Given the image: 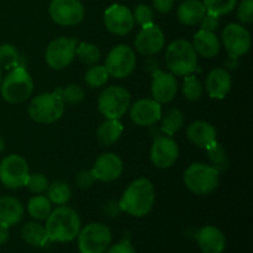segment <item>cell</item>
I'll return each mask as SVG.
<instances>
[{
    "label": "cell",
    "instance_id": "cell-13",
    "mask_svg": "<svg viewBox=\"0 0 253 253\" xmlns=\"http://www.w3.org/2000/svg\"><path fill=\"white\" fill-rule=\"evenodd\" d=\"M222 43L229 57L239 58L250 51L251 35L240 24H229L222 31Z\"/></svg>",
    "mask_w": 253,
    "mask_h": 253
},
{
    "label": "cell",
    "instance_id": "cell-24",
    "mask_svg": "<svg viewBox=\"0 0 253 253\" xmlns=\"http://www.w3.org/2000/svg\"><path fill=\"white\" fill-rule=\"evenodd\" d=\"M192 44L197 54L204 57V58H212V57L217 56L220 48H221V43L216 35L214 32L204 31V30H200L199 32L195 34L194 41Z\"/></svg>",
    "mask_w": 253,
    "mask_h": 253
},
{
    "label": "cell",
    "instance_id": "cell-1",
    "mask_svg": "<svg viewBox=\"0 0 253 253\" xmlns=\"http://www.w3.org/2000/svg\"><path fill=\"white\" fill-rule=\"evenodd\" d=\"M155 199V187L152 182L147 178H138L126 188L119 202L123 211L133 217H143L151 212Z\"/></svg>",
    "mask_w": 253,
    "mask_h": 253
},
{
    "label": "cell",
    "instance_id": "cell-20",
    "mask_svg": "<svg viewBox=\"0 0 253 253\" xmlns=\"http://www.w3.org/2000/svg\"><path fill=\"white\" fill-rule=\"evenodd\" d=\"M197 242L203 253H224L226 249V237L216 226L208 225L197 234Z\"/></svg>",
    "mask_w": 253,
    "mask_h": 253
},
{
    "label": "cell",
    "instance_id": "cell-15",
    "mask_svg": "<svg viewBox=\"0 0 253 253\" xmlns=\"http://www.w3.org/2000/svg\"><path fill=\"white\" fill-rule=\"evenodd\" d=\"M179 156L177 142L169 136H158L151 147L150 158L155 167L167 169L174 166Z\"/></svg>",
    "mask_w": 253,
    "mask_h": 253
},
{
    "label": "cell",
    "instance_id": "cell-25",
    "mask_svg": "<svg viewBox=\"0 0 253 253\" xmlns=\"http://www.w3.org/2000/svg\"><path fill=\"white\" fill-rule=\"evenodd\" d=\"M205 12H207V9H205L203 1H200V0H185L178 7L177 16L183 25L194 26L202 21Z\"/></svg>",
    "mask_w": 253,
    "mask_h": 253
},
{
    "label": "cell",
    "instance_id": "cell-30",
    "mask_svg": "<svg viewBox=\"0 0 253 253\" xmlns=\"http://www.w3.org/2000/svg\"><path fill=\"white\" fill-rule=\"evenodd\" d=\"M46 192L49 202L56 205L67 204L72 197V190L69 185L62 180H56L52 184H49Z\"/></svg>",
    "mask_w": 253,
    "mask_h": 253
},
{
    "label": "cell",
    "instance_id": "cell-31",
    "mask_svg": "<svg viewBox=\"0 0 253 253\" xmlns=\"http://www.w3.org/2000/svg\"><path fill=\"white\" fill-rule=\"evenodd\" d=\"M205 150H207L208 158H209L210 163H211L210 166L212 168H215L217 172H225L229 168V158H227L226 151L216 141L214 143H211L209 147L205 148Z\"/></svg>",
    "mask_w": 253,
    "mask_h": 253
},
{
    "label": "cell",
    "instance_id": "cell-10",
    "mask_svg": "<svg viewBox=\"0 0 253 253\" xmlns=\"http://www.w3.org/2000/svg\"><path fill=\"white\" fill-rule=\"evenodd\" d=\"M104 67L110 77L116 79L126 78L136 68L135 51L127 44H118L108 53Z\"/></svg>",
    "mask_w": 253,
    "mask_h": 253
},
{
    "label": "cell",
    "instance_id": "cell-45",
    "mask_svg": "<svg viewBox=\"0 0 253 253\" xmlns=\"http://www.w3.org/2000/svg\"><path fill=\"white\" fill-rule=\"evenodd\" d=\"M174 0H153V7L160 14H167L172 10Z\"/></svg>",
    "mask_w": 253,
    "mask_h": 253
},
{
    "label": "cell",
    "instance_id": "cell-4",
    "mask_svg": "<svg viewBox=\"0 0 253 253\" xmlns=\"http://www.w3.org/2000/svg\"><path fill=\"white\" fill-rule=\"evenodd\" d=\"M34 90V81L24 67L19 66L11 69L2 78L0 91L5 101L10 104H21L31 96Z\"/></svg>",
    "mask_w": 253,
    "mask_h": 253
},
{
    "label": "cell",
    "instance_id": "cell-29",
    "mask_svg": "<svg viewBox=\"0 0 253 253\" xmlns=\"http://www.w3.org/2000/svg\"><path fill=\"white\" fill-rule=\"evenodd\" d=\"M52 211V205L48 198L43 195H35L27 204V212L35 220H46Z\"/></svg>",
    "mask_w": 253,
    "mask_h": 253
},
{
    "label": "cell",
    "instance_id": "cell-17",
    "mask_svg": "<svg viewBox=\"0 0 253 253\" xmlns=\"http://www.w3.org/2000/svg\"><path fill=\"white\" fill-rule=\"evenodd\" d=\"M178 91V82L172 73L157 69L153 72L151 93L153 100L158 104H168L175 98Z\"/></svg>",
    "mask_w": 253,
    "mask_h": 253
},
{
    "label": "cell",
    "instance_id": "cell-9",
    "mask_svg": "<svg viewBox=\"0 0 253 253\" xmlns=\"http://www.w3.org/2000/svg\"><path fill=\"white\" fill-rule=\"evenodd\" d=\"M29 175V165L22 156L9 155L0 162V182L9 189L25 187Z\"/></svg>",
    "mask_w": 253,
    "mask_h": 253
},
{
    "label": "cell",
    "instance_id": "cell-12",
    "mask_svg": "<svg viewBox=\"0 0 253 253\" xmlns=\"http://www.w3.org/2000/svg\"><path fill=\"white\" fill-rule=\"evenodd\" d=\"M49 16L59 26H74L83 21L85 7L81 0H52Z\"/></svg>",
    "mask_w": 253,
    "mask_h": 253
},
{
    "label": "cell",
    "instance_id": "cell-14",
    "mask_svg": "<svg viewBox=\"0 0 253 253\" xmlns=\"http://www.w3.org/2000/svg\"><path fill=\"white\" fill-rule=\"evenodd\" d=\"M104 22L109 32L118 36H125L135 26L132 11L125 5L114 4L104 12Z\"/></svg>",
    "mask_w": 253,
    "mask_h": 253
},
{
    "label": "cell",
    "instance_id": "cell-5",
    "mask_svg": "<svg viewBox=\"0 0 253 253\" xmlns=\"http://www.w3.org/2000/svg\"><path fill=\"white\" fill-rule=\"evenodd\" d=\"M64 103L58 91L43 93L31 100L27 113L31 120L37 124H53L58 121L64 114Z\"/></svg>",
    "mask_w": 253,
    "mask_h": 253
},
{
    "label": "cell",
    "instance_id": "cell-46",
    "mask_svg": "<svg viewBox=\"0 0 253 253\" xmlns=\"http://www.w3.org/2000/svg\"><path fill=\"white\" fill-rule=\"evenodd\" d=\"M10 239V231H9V226L6 225L1 224L0 222V246L6 244Z\"/></svg>",
    "mask_w": 253,
    "mask_h": 253
},
{
    "label": "cell",
    "instance_id": "cell-34",
    "mask_svg": "<svg viewBox=\"0 0 253 253\" xmlns=\"http://www.w3.org/2000/svg\"><path fill=\"white\" fill-rule=\"evenodd\" d=\"M20 53L16 47L11 43L0 44V67L5 69H11L19 67Z\"/></svg>",
    "mask_w": 253,
    "mask_h": 253
},
{
    "label": "cell",
    "instance_id": "cell-3",
    "mask_svg": "<svg viewBox=\"0 0 253 253\" xmlns=\"http://www.w3.org/2000/svg\"><path fill=\"white\" fill-rule=\"evenodd\" d=\"M166 66L173 76L185 77L194 73L198 66V54L187 40H175L166 51Z\"/></svg>",
    "mask_w": 253,
    "mask_h": 253
},
{
    "label": "cell",
    "instance_id": "cell-37",
    "mask_svg": "<svg viewBox=\"0 0 253 253\" xmlns=\"http://www.w3.org/2000/svg\"><path fill=\"white\" fill-rule=\"evenodd\" d=\"M59 91H61L59 95H61L63 103L69 104V105H77L85 98V91L79 84H69Z\"/></svg>",
    "mask_w": 253,
    "mask_h": 253
},
{
    "label": "cell",
    "instance_id": "cell-7",
    "mask_svg": "<svg viewBox=\"0 0 253 253\" xmlns=\"http://www.w3.org/2000/svg\"><path fill=\"white\" fill-rule=\"evenodd\" d=\"M131 104V95L125 88L111 85L104 89L98 99V109L109 120H120Z\"/></svg>",
    "mask_w": 253,
    "mask_h": 253
},
{
    "label": "cell",
    "instance_id": "cell-21",
    "mask_svg": "<svg viewBox=\"0 0 253 253\" xmlns=\"http://www.w3.org/2000/svg\"><path fill=\"white\" fill-rule=\"evenodd\" d=\"M232 79L229 72L224 68H214L208 74L205 89L212 99H224L231 90Z\"/></svg>",
    "mask_w": 253,
    "mask_h": 253
},
{
    "label": "cell",
    "instance_id": "cell-41",
    "mask_svg": "<svg viewBox=\"0 0 253 253\" xmlns=\"http://www.w3.org/2000/svg\"><path fill=\"white\" fill-rule=\"evenodd\" d=\"M95 177H94L93 170H81L76 175V184L81 189H89L91 185L95 183Z\"/></svg>",
    "mask_w": 253,
    "mask_h": 253
},
{
    "label": "cell",
    "instance_id": "cell-27",
    "mask_svg": "<svg viewBox=\"0 0 253 253\" xmlns=\"http://www.w3.org/2000/svg\"><path fill=\"white\" fill-rule=\"evenodd\" d=\"M21 237L26 244L31 245L34 247H43L49 241L43 225L35 221L26 222L22 226Z\"/></svg>",
    "mask_w": 253,
    "mask_h": 253
},
{
    "label": "cell",
    "instance_id": "cell-32",
    "mask_svg": "<svg viewBox=\"0 0 253 253\" xmlns=\"http://www.w3.org/2000/svg\"><path fill=\"white\" fill-rule=\"evenodd\" d=\"M76 54L79 58V61L85 66H94L100 61V49L98 46L94 43H89V42H83L79 46H77Z\"/></svg>",
    "mask_w": 253,
    "mask_h": 253
},
{
    "label": "cell",
    "instance_id": "cell-35",
    "mask_svg": "<svg viewBox=\"0 0 253 253\" xmlns=\"http://www.w3.org/2000/svg\"><path fill=\"white\" fill-rule=\"evenodd\" d=\"M203 84L195 76H185L184 83H183V94L189 101H198L203 95Z\"/></svg>",
    "mask_w": 253,
    "mask_h": 253
},
{
    "label": "cell",
    "instance_id": "cell-42",
    "mask_svg": "<svg viewBox=\"0 0 253 253\" xmlns=\"http://www.w3.org/2000/svg\"><path fill=\"white\" fill-rule=\"evenodd\" d=\"M199 24L202 25V30H204V31L214 32L215 30H217V27H219L220 25L219 16H216V15L214 14H210V12L207 11Z\"/></svg>",
    "mask_w": 253,
    "mask_h": 253
},
{
    "label": "cell",
    "instance_id": "cell-18",
    "mask_svg": "<svg viewBox=\"0 0 253 253\" xmlns=\"http://www.w3.org/2000/svg\"><path fill=\"white\" fill-rule=\"evenodd\" d=\"M91 170H93L96 180H100L104 183L115 182L123 174V160L115 153H103L95 161Z\"/></svg>",
    "mask_w": 253,
    "mask_h": 253
},
{
    "label": "cell",
    "instance_id": "cell-2",
    "mask_svg": "<svg viewBox=\"0 0 253 253\" xmlns=\"http://www.w3.org/2000/svg\"><path fill=\"white\" fill-rule=\"evenodd\" d=\"M81 217L76 210L59 205L49 212L44 229L49 241L66 244L77 239L81 231Z\"/></svg>",
    "mask_w": 253,
    "mask_h": 253
},
{
    "label": "cell",
    "instance_id": "cell-48",
    "mask_svg": "<svg viewBox=\"0 0 253 253\" xmlns=\"http://www.w3.org/2000/svg\"><path fill=\"white\" fill-rule=\"evenodd\" d=\"M1 82H2V71H1V67H0V85H1Z\"/></svg>",
    "mask_w": 253,
    "mask_h": 253
},
{
    "label": "cell",
    "instance_id": "cell-19",
    "mask_svg": "<svg viewBox=\"0 0 253 253\" xmlns=\"http://www.w3.org/2000/svg\"><path fill=\"white\" fill-rule=\"evenodd\" d=\"M161 116H162L161 104L153 99H141L131 106L130 118L138 126L155 125L161 120Z\"/></svg>",
    "mask_w": 253,
    "mask_h": 253
},
{
    "label": "cell",
    "instance_id": "cell-16",
    "mask_svg": "<svg viewBox=\"0 0 253 253\" xmlns=\"http://www.w3.org/2000/svg\"><path fill=\"white\" fill-rule=\"evenodd\" d=\"M166 37L160 26L151 24L141 29L135 39V48L142 56H153L162 51Z\"/></svg>",
    "mask_w": 253,
    "mask_h": 253
},
{
    "label": "cell",
    "instance_id": "cell-38",
    "mask_svg": "<svg viewBox=\"0 0 253 253\" xmlns=\"http://www.w3.org/2000/svg\"><path fill=\"white\" fill-rule=\"evenodd\" d=\"M132 15L136 24L140 25L141 27H145L153 24V20H155V12H153V9L145 4L137 5L135 11L132 12Z\"/></svg>",
    "mask_w": 253,
    "mask_h": 253
},
{
    "label": "cell",
    "instance_id": "cell-28",
    "mask_svg": "<svg viewBox=\"0 0 253 253\" xmlns=\"http://www.w3.org/2000/svg\"><path fill=\"white\" fill-rule=\"evenodd\" d=\"M161 120H162L161 130L167 136L172 137L174 133L182 130V127L184 126V114L179 109L173 108L166 111L165 115L161 116Z\"/></svg>",
    "mask_w": 253,
    "mask_h": 253
},
{
    "label": "cell",
    "instance_id": "cell-33",
    "mask_svg": "<svg viewBox=\"0 0 253 253\" xmlns=\"http://www.w3.org/2000/svg\"><path fill=\"white\" fill-rule=\"evenodd\" d=\"M109 77L110 76H109L105 67L100 66V64H94V66H90V68L85 72L84 81H85L86 85L93 89H96L105 85Z\"/></svg>",
    "mask_w": 253,
    "mask_h": 253
},
{
    "label": "cell",
    "instance_id": "cell-26",
    "mask_svg": "<svg viewBox=\"0 0 253 253\" xmlns=\"http://www.w3.org/2000/svg\"><path fill=\"white\" fill-rule=\"evenodd\" d=\"M124 131L123 124L119 120H106L96 130V140L100 145L110 146L118 142Z\"/></svg>",
    "mask_w": 253,
    "mask_h": 253
},
{
    "label": "cell",
    "instance_id": "cell-40",
    "mask_svg": "<svg viewBox=\"0 0 253 253\" xmlns=\"http://www.w3.org/2000/svg\"><path fill=\"white\" fill-rule=\"evenodd\" d=\"M236 14L242 24H251L253 21V0H242Z\"/></svg>",
    "mask_w": 253,
    "mask_h": 253
},
{
    "label": "cell",
    "instance_id": "cell-22",
    "mask_svg": "<svg viewBox=\"0 0 253 253\" xmlns=\"http://www.w3.org/2000/svg\"><path fill=\"white\" fill-rule=\"evenodd\" d=\"M187 137L197 147L207 148L216 141V130L211 124L198 120L187 127Z\"/></svg>",
    "mask_w": 253,
    "mask_h": 253
},
{
    "label": "cell",
    "instance_id": "cell-23",
    "mask_svg": "<svg viewBox=\"0 0 253 253\" xmlns=\"http://www.w3.org/2000/svg\"><path fill=\"white\" fill-rule=\"evenodd\" d=\"M25 209L21 202L11 195L0 197V222L6 226H14L24 219Z\"/></svg>",
    "mask_w": 253,
    "mask_h": 253
},
{
    "label": "cell",
    "instance_id": "cell-44",
    "mask_svg": "<svg viewBox=\"0 0 253 253\" xmlns=\"http://www.w3.org/2000/svg\"><path fill=\"white\" fill-rule=\"evenodd\" d=\"M121 211H123V210H121L120 202H119V200H109V202L104 205V212L110 217L118 216Z\"/></svg>",
    "mask_w": 253,
    "mask_h": 253
},
{
    "label": "cell",
    "instance_id": "cell-8",
    "mask_svg": "<svg viewBox=\"0 0 253 253\" xmlns=\"http://www.w3.org/2000/svg\"><path fill=\"white\" fill-rule=\"evenodd\" d=\"M78 250L81 253H105L111 244V231L101 222H91L81 229L78 236Z\"/></svg>",
    "mask_w": 253,
    "mask_h": 253
},
{
    "label": "cell",
    "instance_id": "cell-36",
    "mask_svg": "<svg viewBox=\"0 0 253 253\" xmlns=\"http://www.w3.org/2000/svg\"><path fill=\"white\" fill-rule=\"evenodd\" d=\"M203 4L208 12L221 16V15H227L234 11L237 0H203Z\"/></svg>",
    "mask_w": 253,
    "mask_h": 253
},
{
    "label": "cell",
    "instance_id": "cell-6",
    "mask_svg": "<svg viewBox=\"0 0 253 253\" xmlns=\"http://www.w3.org/2000/svg\"><path fill=\"white\" fill-rule=\"evenodd\" d=\"M220 173L211 166L193 163L184 172V184L195 195H208L219 185Z\"/></svg>",
    "mask_w": 253,
    "mask_h": 253
},
{
    "label": "cell",
    "instance_id": "cell-39",
    "mask_svg": "<svg viewBox=\"0 0 253 253\" xmlns=\"http://www.w3.org/2000/svg\"><path fill=\"white\" fill-rule=\"evenodd\" d=\"M48 180L41 173H35V174H30L29 179H27L26 185L25 187L34 194H42L48 189Z\"/></svg>",
    "mask_w": 253,
    "mask_h": 253
},
{
    "label": "cell",
    "instance_id": "cell-47",
    "mask_svg": "<svg viewBox=\"0 0 253 253\" xmlns=\"http://www.w3.org/2000/svg\"><path fill=\"white\" fill-rule=\"evenodd\" d=\"M4 150H5V141H4V138L0 136V153H1Z\"/></svg>",
    "mask_w": 253,
    "mask_h": 253
},
{
    "label": "cell",
    "instance_id": "cell-11",
    "mask_svg": "<svg viewBox=\"0 0 253 253\" xmlns=\"http://www.w3.org/2000/svg\"><path fill=\"white\" fill-rule=\"evenodd\" d=\"M78 42L69 37H58L47 46L44 52V61L49 68L61 71L68 67L76 57Z\"/></svg>",
    "mask_w": 253,
    "mask_h": 253
},
{
    "label": "cell",
    "instance_id": "cell-43",
    "mask_svg": "<svg viewBox=\"0 0 253 253\" xmlns=\"http://www.w3.org/2000/svg\"><path fill=\"white\" fill-rule=\"evenodd\" d=\"M105 253H136V251L130 240L124 239L121 240L120 242H118V244L109 247L105 251Z\"/></svg>",
    "mask_w": 253,
    "mask_h": 253
}]
</instances>
